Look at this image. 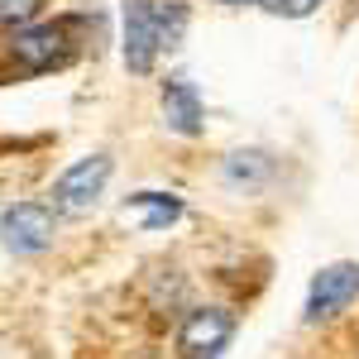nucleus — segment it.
Instances as JSON below:
<instances>
[{
    "label": "nucleus",
    "instance_id": "obj_3",
    "mask_svg": "<svg viewBox=\"0 0 359 359\" xmlns=\"http://www.w3.org/2000/svg\"><path fill=\"white\" fill-rule=\"evenodd\" d=\"M111 154H86L77 163L67 168L62 177L53 182V192H48V206H53L57 216H86L101 196H106V182H111Z\"/></svg>",
    "mask_w": 359,
    "mask_h": 359
},
{
    "label": "nucleus",
    "instance_id": "obj_11",
    "mask_svg": "<svg viewBox=\"0 0 359 359\" xmlns=\"http://www.w3.org/2000/svg\"><path fill=\"white\" fill-rule=\"evenodd\" d=\"M125 206H149L144 211V230H163V225H172L177 216H182V196H172V192H135Z\"/></svg>",
    "mask_w": 359,
    "mask_h": 359
},
{
    "label": "nucleus",
    "instance_id": "obj_10",
    "mask_svg": "<svg viewBox=\"0 0 359 359\" xmlns=\"http://www.w3.org/2000/svg\"><path fill=\"white\" fill-rule=\"evenodd\" d=\"M154 20H158V48H177L182 34H187V20H192V5L187 0H154Z\"/></svg>",
    "mask_w": 359,
    "mask_h": 359
},
{
    "label": "nucleus",
    "instance_id": "obj_8",
    "mask_svg": "<svg viewBox=\"0 0 359 359\" xmlns=\"http://www.w3.org/2000/svg\"><path fill=\"white\" fill-rule=\"evenodd\" d=\"M149 311L154 316H177V311H187V278L177 273V269H158L154 273V287H149Z\"/></svg>",
    "mask_w": 359,
    "mask_h": 359
},
{
    "label": "nucleus",
    "instance_id": "obj_6",
    "mask_svg": "<svg viewBox=\"0 0 359 359\" xmlns=\"http://www.w3.org/2000/svg\"><path fill=\"white\" fill-rule=\"evenodd\" d=\"M125 5V67L135 77H149L158 62V20H154V0H120Z\"/></svg>",
    "mask_w": 359,
    "mask_h": 359
},
{
    "label": "nucleus",
    "instance_id": "obj_4",
    "mask_svg": "<svg viewBox=\"0 0 359 359\" xmlns=\"http://www.w3.org/2000/svg\"><path fill=\"white\" fill-rule=\"evenodd\" d=\"M53 230H57V211L48 201H15L0 211V245L10 254H43L53 245Z\"/></svg>",
    "mask_w": 359,
    "mask_h": 359
},
{
    "label": "nucleus",
    "instance_id": "obj_5",
    "mask_svg": "<svg viewBox=\"0 0 359 359\" xmlns=\"http://www.w3.org/2000/svg\"><path fill=\"white\" fill-rule=\"evenodd\" d=\"M359 297V264H326L306 287V306H302V326H326L335 321L345 306Z\"/></svg>",
    "mask_w": 359,
    "mask_h": 359
},
{
    "label": "nucleus",
    "instance_id": "obj_7",
    "mask_svg": "<svg viewBox=\"0 0 359 359\" xmlns=\"http://www.w3.org/2000/svg\"><path fill=\"white\" fill-rule=\"evenodd\" d=\"M163 120H168V130H177L187 139H196L206 130V106H201V96H196L187 72H172L163 82Z\"/></svg>",
    "mask_w": 359,
    "mask_h": 359
},
{
    "label": "nucleus",
    "instance_id": "obj_2",
    "mask_svg": "<svg viewBox=\"0 0 359 359\" xmlns=\"http://www.w3.org/2000/svg\"><path fill=\"white\" fill-rule=\"evenodd\" d=\"M177 355L182 359H221L235 340V311L221 302H201L187 306L177 316Z\"/></svg>",
    "mask_w": 359,
    "mask_h": 359
},
{
    "label": "nucleus",
    "instance_id": "obj_9",
    "mask_svg": "<svg viewBox=\"0 0 359 359\" xmlns=\"http://www.w3.org/2000/svg\"><path fill=\"white\" fill-rule=\"evenodd\" d=\"M269 172H273V154H264V149H240V154L225 158V182L230 187H259Z\"/></svg>",
    "mask_w": 359,
    "mask_h": 359
},
{
    "label": "nucleus",
    "instance_id": "obj_1",
    "mask_svg": "<svg viewBox=\"0 0 359 359\" xmlns=\"http://www.w3.org/2000/svg\"><path fill=\"white\" fill-rule=\"evenodd\" d=\"M82 15H62V20H39V25L10 34L5 53H10V72L15 77H39V72H57L82 53Z\"/></svg>",
    "mask_w": 359,
    "mask_h": 359
},
{
    "label": "nucleus",
    "instance_id": "obj_15",
    "mask_svg": "<svg viewBox=\"0 0 359 359\" xmlns=\"http://www.w3.org/2000/svg\"><path fill=\"white\" fill-rule=\"evenodd\" d=\"M139 359H163V355H139Z\"/></svg>",
    "mask_w": 359,
    "mask_h": 359
},
{
    "label": "nucleus",
    "instance_id": "obj_13",
    "mask_svg": "<svg viewBox=\"0 0 359 359\" xmlns=\"http://www.w3.org/2000/svg\"><path fill=\"white\" fill-rule=\"evenodd\" d=\"M259 5H264L269 15H283V20H306L321 0H259Z\"/></svg>",
    "mask_w": 359,
    "mask_h": 359
},
{
    "label": "nucleus",
    "instance_id": "obj_12",
    "mask_svg": "<svg viewBox=\"0 0 359 359\" xmlns=\"http://www.w3.org/2000/svg\"><path fill=\"white\" fill-rule=\"evenodd\" d=\"M43 10H48V0H0V25L5 29H29L43 20Z\"/></svg>",
    "mask_w": 359,
    "mask_h": 359
},
{
    "label": "nucleus",
    "instance_id": "obj_14",
    "mask_svg": "<svg viewBox=\"0 0 359 359\" xmlns=\"http://www.w3.org/2000/svg\"><path fill=\"white\" fill-rule=\"evenodd\" d=\"M216 5H259V0H216Z\"/></svg>",
    "mask_w": 359,
    "mask_h": 359
}]
</instances>
